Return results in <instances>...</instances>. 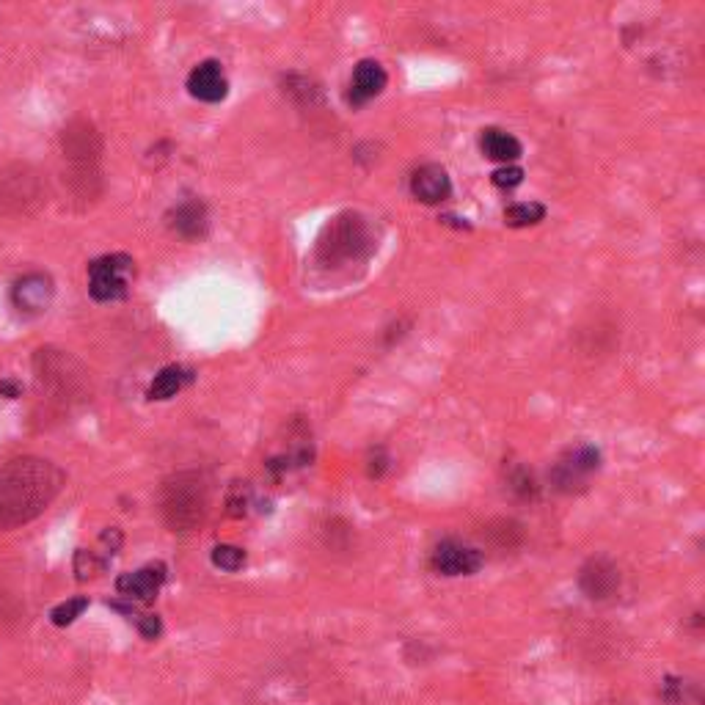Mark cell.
Instances as JSON below:
<instances>
[{"label": "cell", "instance_id": "ba28073f", "mask_svg": "<svg viewBox=\"0 0 705 705\" xmlns=\"http://www.w3.org/2000/svg\"><path fill=\"white\" fill-rule=\"evenodd\" d=\"M53 295H56V287H53L50 276H45V273H28V276H23V279L14 284L12 301L20 312L42 314L50 309Z\"/></svg>", "mask_w": 705, "mask_h": 705}, {"label": "cell", "instance_id": "2e32d148", "mask_svg": "<svg viewBox=\"0 0 705 705\" xmlns=\"http://www.w3.org/2000/svg\"><path fill=\"white\" fill-rule=\"evenodd\" d=\"M191 381H193L191 370L177 367V364L163 367V370L155 375L152 386H149V400H171V397H177V394H180Z\"/></svg>", "mask_w": 705, "mask_h": 705}, {"label": "cell", "instance_id": "5b68a950", "mask_svg": "<svg viewBox=\"0 0 705 705\" xmlns=\"http://www.w3.org/2000/svg\"><path fill=\"white\" fill-rule=\"evenodd\" d=\"M135 273L133 257L127 254H108L94 259L89 265V292L94 301H122L130 290V279Z\"/></svg>", "mask_w": 705, "mask_h": 705}, {"label": "cell", "instance_id": "8fae6325", "mask_svg": "<svg viewBox=\"0 0 705 705\" xmlns=\"http://www.w3.org/2000/svg\"><path fill=\"white\" fill-rule=\"evenodd\" d=\"M411 193L422 204L447 202L449 193H452V180H449L447 168L436 166V163L416 168L411 174Z\"/></svg>", "mask_w": 705, "mask_h": 705}, {"label": "cell", "instance_id": "d6986e66", "mask_svg": "<svg viewBox=\"0 0 705 705\" xmlns=\"http://www.w3.org/2000/svg\"><path fill=\"white\" fill-rule=\"evenodd\" d=\"M213 565L221 571L235 573L246 565V551L237 546H215L213 549Z\"/></svg>", "mask_w": 705, "mask_h": 705}, {"label": "cell", "instance_id": "7c38bea8", "mask_svg": "<svg viewBox=\"0 0 705 705\" xmlns=\"http://www.w3.org/2000/svg\"><path fill=\"white\" fill-rule=\"evenodd\" d=\"M579 584H582L587 598L601 601V598L615 595V590L620 587V571L606 557H598V560H590L584 565L579 573Z\"/></svg>", "mask_w": 705, "mask_h": 705}, {"label": "cell", "instance_id": "9a60e30c", "mask_svg": "<svg viewBox=\"0 0 705 705\" xmlns=\"http://www.w3.org/2000/svg\"><path fill=\"white\" fill-rule=\"evenodd\" d=\"M171 226L174 232L188 240H196V237L207 235V226H210V218H207V207H204L199 199H191V202H182L174 213H171Z\"/></svg>", "mask_w": 705, "mask_h": 705}, {"label": "cell", "instance_id": "30bf717a", "mask_svg": "<svg viewBox=\"0 0 705 705\" xmlns=\"http://www.w3.org/2000/svg\"><path fill=\"white\" fill-rule=\"evenodd\" d=\"M386 69L372 61V58H364L356 64L353 69V78H350V91H347V102L350 105H364V102L375 100L383 89H386Z\"/></svg>", "mask_w": 705, "mask_h": 705}, {"label": "cell", "instance_id": "484cf974", "mask_svg": "<svg viewBox=\"0 0 705 705\" xmlns=\"http://www.w3.org/2000/svg\"><path fill=\"white\" fill-rule=\"evenodd\" d=\"M23 394V386L17 381H3L0 383V397H9V400H17Z\"/></svg>", "mask_w": 705, "mask_h": 705}, {"label": "cell", "instance_id": "5bb4252c", "mask_svg": "<svg viewBox=\"0 0 705 705\" xmlns=\"http://www.w3.org/2000/svg\"><path fill=\"white\" fill-rule=\"evenodd\" d=\"M480 149H482V155L491 157V160H496V163H504V166H513L515 160L524 155L521 141H518L515 135L499 130V127H488V130H482Z\"/></svg>", "mask_w": 705, "mask_h": 705}, {"label": "cell", "instance_id": "52a82bcc", "mask_svg": "<svg viewBox=\"0 0 705 705\" xmlns=\"http://www.w3.org/2000/svg\"><path fill=\"white\" fill-rule=\"evenodd\" d=\"M482 554L458 540H444L433 549L430 565L441 576H471L482 568Z\"/></svg>", "mask_w": 705, "mask_h": 705}, {"label": "cell", "instance_id": "ac0fdd59", "mask_svg": "<svg viewBox=\"0 0 705 705\" xmlns=\"http://www.w3.org/2000/svg\"><path fill=\"white\" fill-rule=\"evenodd\" d=\"M86 609H89V598H83V595H80V598H69V601L58 604L56 609L50 612V620H53L56 626H72Z\"/></svg>", "mask_w": 705, "mask_h": 705}, {"label": "cell", "instance_id": "4316f807", "mask_svg": "<svg viewBox=\"0 0 705 705\" xmlns=\"http://www.w3.org/2000/svg\"><path fill=\"white\" fill-rule=\"evenodd\" d=\"M0 609H3V593H0Z\"/></svg>", "mask_w": 705, "mask_h": 705}, {"label": "cell", "instance_id": "7402d4cb", "mask_svg": "<svg viewBox=\"0 0 705 705\" xmlns=\"http://www.w3.org/2000/svg\"><path fill=\"white\" fill-rule=\"evenodd\" d=\"M491 180H493V185L496 188H518L521 182H524V168H518V166H502V168H496L491 174Z\"/></svg>", "mask_w": 705, "mask_h": 705}, {"label": "cell", "instance_id": "603a6c76", "mask_svg": "<svg viewBox=\"0 0 705 705\" xmlns=\"http://www.w3.org/2000/svg\"><path fill=\"white\" fill-rule=\"evenodd\" d=\"M138 631H141L146 639H157L160 637V631H163V623H160V617L157 615H144L138 617Z\"/></svg>", "mask_w": 705, "mask_h": 705}, {"label": "cell", "instance_id": "cb8c5ba5", "mask_svg": "<svg viewBox=\"0 0 705 705\" xmlns=\"http://www.w3.org/2000/svg\"><path fill=\"white\" fill-rule=\"evenodd\" d=\"M100 543L105 546V551H108V554L113 557V554H119V549H122V532H119V529H105V532H102Z\"/></svg>", "mask_w": 705, "mask_h": 705}, {"label": "cell", "instance_id": "4fadbf2b", "mask_svg": "<svg viewBox=\"0 0 705 705\" xmlns=\"http://www.w3.org/2000/svg\"><path fill=\"white\" fill-rule=\"evenodd\" d=\"M188 91L191 97L202 102H221L229 91V83L224 78V69L218 61H202L199 67L188 75Z\"/></svg>", "mask_w": 705, "mask_h": 705}, {"label": "cell", "instance_id": "277c9868", "mask_svg": "<svg viewBox=\"0 0 705 705\" xmlns=\"http://www.w3.org/2000/svg\"><path fill=\"white\" fill-rule=\"evenodd\" d=\"M163 515L174 532H191L207 515V485L202 474L180 471L163 485Z\"/></svg>", "mask_w": 705, "mask_h": 705}, {"label": "cell", "instance_id": "e0dca14e", "mask_svg": "<svg viewBox=\"0 0 705 705\" xmlns=\"http://www.w3.org/2000/svg\"><path fill=\"white\" fill-rule=\"evenodd\" d=\"M546 218V207L538 202H518L510 204L504 210V224L513 229H524V226H535Z\"/></svg>", "mask_w": 705, "mask_h": 705}, {"label": "cell", "instance_id": "d4e9b609", "mask_svg": "<svg viewBox=\"0 0 705 705\" xmlns=\"http://www.w3.org/2000/svg\"><path fill=\"white\" fill-rule=\"evenodd\" d=\"M386 463H389V458H386V452L383 449H378L375 455H372L370 460V474L372 477H381L383 471H386Z\"/></svg>", "mask_w": 705, "mask_h": 705}, {"label": "cell", "instance_id": "3957f363", "mask_svg": "<svg viewBox=\"0 0 705 705\" xmlns=\"http://www.w3.org/2000/svg\"><path fill=\"white\" fill-rule=\"evenodd\" d=\"M100 138L86 122L72 124L64 130V160H67V180L72 191L80 196H94L100 188Z\"/></svg>", "mask_w": 705, "mask_h": 705}, {"label": "cell", "instance_id": "7a4b0ae2", "mask_svg": "<svg viewBox=\"0 0 705 705\" xmlns=\"http://www.w3.org/2000/svg\"><path fill=\"white\" fill-rule=\"evenodd\" d=\"M372 248H375V235H372L367 218L359 213H342L325 226L323 235L317 240V259L325 268H336L342 262L367 259Z\"/></svg>", "mask_w": 705, "mask_h": 705}, {"label": "cell", "instance_id": "8992f818", "mask_svg": "<svg viewBox=\"0 0 705 705\" xmlns=\"http://www.w3.org/2000/svg\"><path fill=\"white\" fill-rule=\"evenodd\" d=\"M598 469H601V452L595 447H576L557 460V466L551 471V482L562 493L582 491Z\"/></svg>", "mask_w": 705, "mask_h": 705}, {"label": "cell", "instance_id": "9c48e42d", "mask_svg": "<svg viewBox=\"0 0 705 705\" xmlns=\"http://www.w3.org/2000/svg\"><path fill=\"white\" fill-rule=\"evenodd\" d=\"M163 582H166V565L155 562V565H146L141 571L119 576V579H116V590H119V595H124V598L135 601V604H149V601H155L157 598Z\"/></svg>", "mask_w": 705, "mask_h": 705}, {"label": "cell", "instance_id": "ffe728a7", "mask_svg": "<svg viewBox=\"0 0 705 705\" xmlns=\"http://www.w3.org/2000/svg\"><path fill=\"white\" fill-rule=\"evenodd\" d=\"M248 504H251V488H248V482H232L229 496H226V510H229V515H235V518L246 515Z\"/></svg>", "mask_w": 705, "mask_h": 705}, {"label": "cell", "instance_id": "6da1fadb", "mask_svg": "<svg viewBox=\"0 0 705 705\" xmlns=\"http://www.w3.org/2000/svg\"><path fill=\"white\" fill-rule=\"evenodd\" d=\"M64 488V471L42 458H20L0 469V529L34 521Z\"/></svg>", "mask_w": 705, "mask_h": 705}, {"label": "cell", "instance_id": "44dd1931", "mask_svg": "<svg viewBox=\"0 0 705 705\" xmlns=\"http://www.w3.org/2000/svg\"><path fill=\"white\" fill-rule=\"evenodd\" d=\"M102 568H105V562L97 560V554H94V551L80 549L78 554H75V573H78L80 582H86V579H91V576H97Z\"/></svg>", "mask_w": 705, "mask_h": 705}]
</instances>
